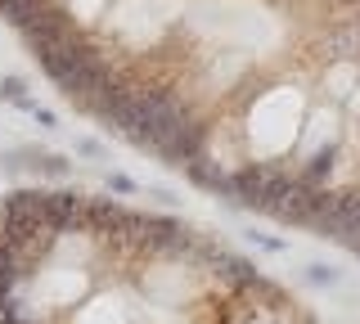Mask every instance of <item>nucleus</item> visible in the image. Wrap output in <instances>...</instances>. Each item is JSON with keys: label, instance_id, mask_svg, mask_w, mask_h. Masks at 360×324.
Returning a JSON list of instances; mask_svg holds the SVG:
<instances>
[{"label": "nucleus", "instance_id": "obj_1", "mask_svg": "<svg viewBox=\"0 0 360 324\" xmlns=\"http://www.w3.org/2000/svg\"><path fill=\"white\" fill-rule=\"evenodd\" d=\"M68 104L221 203L360 243V0H0Z\"/></svg>", "mask_w": 360, "mask_h": 324}, {"label": "nucleus", "instance_id": "obj_2", "mask_svg": "<svg viewBox=\"0 0 360 324\" xmlns=\"http://www.w3.org/2000/svg\"><path fill=\"white\" fill-rule=\"evenodd\" d=\"M0 324H315L288 288L180 216L82 189L0 194Z\"/></svg>", "mask_w": 360, "mask_h": 324}, {"label": "nucleus", "instance_id": "obj_3", "mask_svg": "<svg viewBox=\"0 0 360 324\" xmlns=\"http://www.w3.org/2000/svg\"><path fill=\"white\" fill-rule=\"evenodd\" d=\"M0 99H9V104H27V82L22 77H0Z\"/></svg>", "mask_w": 360, "mask_h": 324}, {"label": "nucleus", "instance_id": "obj_4", "mask_svg": "<svg viewBox=\"0 0 360 324\" xmlns=\"http://www.w3.org/2000/svg\"><path fill=\"white\" fill-rule=\"evenodd\" d=\"M108 189H112V194H135L140 185H135L131 176H122V171H108Z\"/></svg>", "mask_w": 360, "mask_h": 324}, {"label": "nucleus", "instance_id": "obj_5", "mask_svg": "<svg viewBox=\"0 0 360 324\" xmlns=\"http://www.w3.org/2000/svg\"><path fill=\"white\" fill-rule=\"evenodd\" d=\"M248 239H252L257 248H266V252H288V239H270V234H248Z\"/></svg>", "mask_w": 360, "mask_h": 324}, {"label": "nucleus", "instance_id": "obj_6", "mask_svg": "<svg viewBox=\"0 0 360 324\" xmlns=\"http://www.w3.org/2000/svg\"><path fill=\"white\" fill-rule=\"evenodd\" d=\"M307 279H311V284H333V279H338V275L329 271V266H320V261H311V266H307Z\"/></svg>", "mask_w": 360, "mask_h": 324}]
</instances>
